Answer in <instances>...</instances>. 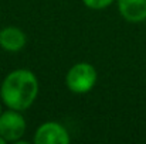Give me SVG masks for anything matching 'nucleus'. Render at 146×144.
<instances>
[{
	"mask_svg": "<svg viewBox=\"0 0 146 144\" xmlns=\"http://www.w3.org/2000/svg\"><path fill=\"white\" fill-rule=\"evenodd\" d=\"M38 95L37 76L29 69L11 71L1 82L0 96L3 103L13 110L29 109Z\"/></svg>",
	"mask_w": 146,
	"mask_h": 144,
	"instance_id": "f257e3e1",
	"label": "nucleus"
},
{
	"mask_svg": "<svg viewBox=\"0 0 146 144\" xmlns=\"http://www.w3.org/2000/svg\"><path fill=\"white\" fill-rule=\"evenodd\" d=\"M97 76V69L91 64L78 62L67 72L65 85L74 93H87L95 86Z\"/></svg>",
	"mask_w": 146,
	"mask_h": 144,
	"instance_id": "f03ea898",
	"label": "nucleus"
},
{
	"mask_svg": "<svg viewBox=\"0 0 146 144\" xmlns=\"http://www.w3.org/2000/svg\"><path fill=\"white\" fill-rule=\"evenodd\" d=\"M26 132V120L19 110H6L0 114V136L9 141H19Z\"/></svg>",
	"mask_w": 146,
	"mask_h": 144,
	"instance_id": "7ed1b4c3",
	"label": "nucleus"
},
{
	"mask_svg": "<svg viewBox=\"0 0 146 144\" xmlns=\"http://www.w3.org/2000/svg\"><path fill=\"white\" fill-rule=\"evenodd\" d=\"M36 144H68L70 134L64 126L55 122H47L41 124L36 134H34Z\"/></svg>",
	"mask_w": 146,
	"mask_h": 144,
	"instance_id": "20e7f679",
	"label": "nucleus"
},
{
	"mask_svg": "<svg viewBox=\"0 0 146 144\" xmlns=\"http://www.w3.org/2000/svg\"><path fill=\"white\" fill-rule=\"evenodd\" d=\"M121 16L129 23H142L146 20V0H118Z\"/></svg>",
	"mask_w": 146,
	"mask_h": 144,
	"instance_id": "39448f33",
	"label": "nucleus"
},
{
	"mask_svg": "<svg viewBox=\"0 0 146 144\" xmlns=\"http://www.w3.org/2000/svg\"><path fill=\"white\" fill-rule=\"evenodd\" d=\"M26 45V34L19 27H6L0 31V47L9 52H17Z\"/></svg>",
	"mask_w": 146,
	"mask_h": 144,
	"instance_id": "423d86ee",
	"label": "nucleus"
},
{
	"mask_svg": "<svg viewBox=\"0 0 146 144\" xmlns=\"http://www.w3.org/2000/svg\"><path fill=\"white\" fill-rule=\"evenodd\" d=\"M84 4L88 7V9H92V10H102L108 6H111L115 0H82Z\"/></svg>",
	"mask_w": 146,
	"mask_h": 144,
	"instance_id": "0eeeda50",
	"label": "nucleus"
},
{
	"mask_svg": "<svg viewBox=\"0 0 146 144\" xmlns=\"http://www.w3.org/2000/svg\"><path fill=\"white\" fill-rule=\"evenodd\" d=\"M6 143H7V141H6V140H4V139L0 136V144H6Z\"/></svg>",
	"mask_w": 146,
	"mask_h": 144,
	"instance_id": "6e6552de",
	"label": "nucleus"
},
{
	"mask_svg": "<svg viewBox=\"0 0 146 144\" xmlns=\"http://www.w3.org/2000/svg\"><path fill=\"white\" fill-rule=\"evenodd\" d=\"M1 113H3V112H1V103H0V114H1Z\"/></svg>",
	"mask_w": 146,
	"mask_h": 144,
	"instance_id": "1a4fd4ad",
	"label": "nucleus"
}]
</instances>
